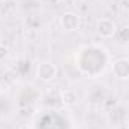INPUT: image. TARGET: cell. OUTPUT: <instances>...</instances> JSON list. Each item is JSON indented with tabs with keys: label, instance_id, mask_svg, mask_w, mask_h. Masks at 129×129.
<instances>
[{
	"label": "cell",
	"instance_id": "cell-1",
	"mask_svg": "<svg viewBox=\"0 0 129 129\" xmlns=\"http://www.w3.org/2000/svg\"><path fill=\"white\" fill-rule=\"evenodd\" d=\"M59 69L53 62H41L36 66V78L45 83H50L57 78Z\"/></svg>",
	"mask_w": 129,
	"mask_h": 129
},
{
	"label": "cell",
	"instance_id": "cell-2",
	"mask_svg": "<svg viewBox=\"0 0 129 129\" xmlns=\"http://www.w3.org/2000/svg\"><path fill=\"white\" fill-rule=\"evenodd\" d=\"M95 29H96V33L101 36V38H113L116 33H117V24L111 20V18H98L96 23H95Z\"/></svg>",
	"mask_w": 129,
	"mask_h": 129
},
{
	"label": "cell",
	"instance_id": "cell-3",
	"mask_svg": "<svg viewBox=\"0 0 129 129\" xmlns=\"http://www.w3.org/2000/svg\"><path fill=\"white\" fill-rule=\"evenodd\" d=\"M60 27L64 32H77L81 27V18L75 12H64L60 17Z\"/></svg>",
	"mask_w": 129,
	"mask_h": 129
},
{
	"label": "cell",
	"instance_id": "cell-4",
	"mask_svg": "<svg viewBox=\"0 0 129 129\" xmlns=\"http://www.w3.org/2000/svg\"><path fill=\"white\" fill-rule=\"evenodd\" d=\"M111 71H113L114 77H117L120 80H128L129 78V59H126V57L117 59L111 66Z\"/></svg>",
	"mask_w": 129,
	"mask_h": 129
},
{
	"label": "cell",
	"instance_id": "cell-5",
	"mask_svg": "<svg viewBox=\"0 0 129 129\" xmlns=\"http://www.w3.org/2000/svg\"><path fill=\"white\" fill-rule=\"evenodd\" d=\"M60 101L64 107H74L78 102V95L72 89H64L60 92Z\"/></svg>",
	"mask_w": 129,
	"mask_h": 129
},
{
	"label": "cell",
	"instance_id": "cell-6",
	"mask_svg": "<svg viewBox=\"0 0 129 129\" xmlns=\"http://www.w3.org/2000/svg\"><path fill=\"white\" fill-rule=\"evenodd\" d=\"M117 32H119L120 42L123 41L125 44H128L129 42V27H123V29H120V30H117Z\"/></svg>",
	"mask_w": 129,
	"mask_h": 129
},
{
	"label": "cell",
	"instance_id": "cell-7",
	"mask_svg": "<svg viewBox=\"0 0 129 129\" xmlns=\"http://www.w3.org/2000/svg\"><path fill=\"white\" fill-rule=\"evenodd\" d=\"M8 57H9V48H8V45H5L3 42H0V62L6 60Z\"/></svg>",
	"mask_w": 129,
	"mask_h": 129
},
{
	"label": "cell",
	"instance_id": "cell-8",
	"mask_svg": "<svg viewBox=\"0 0 129 129\" xmlns=\"http://www.w3.org/2000/svg\"><path fill=\"white\" fill-rule=\"evenodd\" d=\"M59 2H66V0H59Z\"/></svg>",
	"mask_w": 129,
	"mask_h": 129
},
{
	"label": "cell",
	"instance_id": "cell-9",
	"mask_svg": "<svg viewBox=\"0 0 129 129\" xmlns=\"http://www.w3.org/2000/svg\"><path fill=\"white\" fill-rule=\"evenodd\" d=\"M126 129H129V123H128V128H126Z\"/></svg>",
	"mask_w": 129,
	"mask_h": 129
}]
</instances>
